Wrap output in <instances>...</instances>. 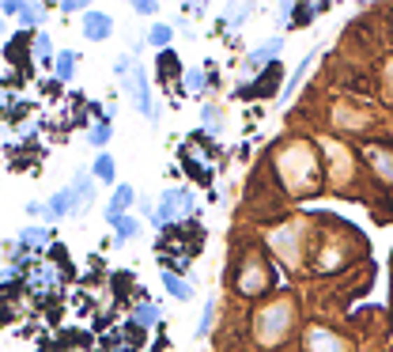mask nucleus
I'll return each instance as SVG.
<instances>
[{
  "instance_id": "nucleus-12",
  "label": "nucleus",
  "mask_w": 393,
  "mask_h": 352,
  "mask_svg": "<svg viewBox=\"0 0 393 352\" xmlns=\"http://www.w3.org/2000/svg\"><path fill=\"white\" fill-rule=\"evenodd\" d=\"M276 83H280V61H276V64H269L265 76H261L257 83H242V87H238V99H261V95H273Z\"/></svg>"
},
{
  "instance_id": "nucleus-26",
  "label": "nucleus",
  "mask_w": 393,
  "mask_h": 352,
  "mask_svg": "<svg viewBox=\"0 0 393 352\" xmlns=\"http://www.w3.org/2000/svg\"><path fill=\"white\" fill-rule=\"evenodd\" d=\"M212 322H216V300H208V303H204L201 322H196V337H208V333H212Z\"/></svg>"
},
{
  "instance_id": "nucleus-19",
  "label": "nucleus",
  "mask_w": 393,
  "mask_h": 352,
  "mask_svg": "<svg viewBox=\"0 0 393 352\" xmlns=\"http://www.w3.org/2000/svg\"><path fill=\"white\" fill-rule=\"evenodd\" d=\"M163 288L171 292L174 300H182V303H185V300H193V284H190V281H182V276H178L174 269H163Z\"/></svg>"
},
{
  "instance_id": "nucleus-14",
  "label": "nucleus",
  "mask_w": 393,
  "mask_h": 352,
  "mask_svg": "<svg viewBox=\"0 0 393 352\" xmlns=\"http://www.w3.org/2000/svg\"><path fill=\"white\" fill-rule=\"evenodd\" d=\"M45 243H53V231L45 224H31V227L20 231V246L23 250H42Z\"/></svg>"
},
{
  "instance_id": "nucleus-28",
  "label": "nucleus",
  "mask_w": 393,
  "mask_h": 352,
  "mask_svg": "<svg viewBox=\"0 0 393 352\" xmlns=\"http://www.w3.org/2000/svg\"><path fill=\"white\" fill-rule=\"evenodd\" d=\"M91 8L83 0H61V15H87Z\"/></svg>"
},
{
  "instance_id": "nucleus-18",
  "label": "nucleus",
  "mask_w": 393,
  "mask_h": 352,
  "mask_svg": "<svg viewBox=\"0 0 393 352\" xmlns=\"http://www.w3.org/2000/svg\"><path fill=\"white\" fill-rule=\"evenodd\" d=\"M144 42L155 45L159 53L171 50V42H174V27H171V23H152V27H148V34H144Z\"/></svg>"
},
{
  "instance_id": "nucleus-22",
  "label": "nucleus",
  "mask_w": 393,
  "mask_h": 352,
  "mask_svg": "<svg viewBox=\"0 0 393 352\" xmlns=\"http://www.w3.org/2000/svg\"><path fill=\"white\" fill-rule=\"evenodd\" d=\"M42 20H45V8H42V4H23V12H20L23 31L38 34V23H42Z\"/></svg>"
},
{
  "instance_id": "nucleus-7",
  "label": "nucleus",
  "mask_w": 393,
  "mask_h": 352,
  "mask_svg": "<svg viewBox=\"0 0 393 352\" xmlns=\"http://www.w3.org/2000/svg\"><path fill=\"white\" fill-rule=\"evenodd\" d=\"M306 352H352V349H348V341L336 337L333 330L314 326V330H306Z\"/></svg>"
},
{
  "instance_id": "nucleus-3",
  "label": "nucleus",
  "mask_w": 393,
  "mask_h": 352,
  "mask_svg": "<svg viewBox=\"0 0 393 352\" xmlns=\"http://www.w3.org/2000/svg\"><path fill=\"white\" fill-rule=\"evenodd\" d=\"M193 212H196V197L185 186H174V190H163V197H159V205L152 212V224L159 231H166L174 220H190Z\"/></svg>"
},
{
  "instance_id": "nucleus-29",
  "label": "nucleus",
  "mask_w": 393,
  "mask_h": 352,
  "mask_svg": "<svg viewBox=\"0 0 393 352\" xmlns=\"http://www.w3.org/2000/svg\"><path fill=\"white\" fill-rule=\"evenodd\" d=\"M20 12H23V0H0V15H4V20H20Z\"/></svg>"
},
{
  "instance_id": "nucleus-5",
  "label": "nucleus",
  "mask_w": 393,
  "mask_h": 352,
  "mask_svg": "<svg viewBox=\"0 0 393 352\" xmlns=\"http://www.w3.org/2000/svg\"><path fill=\"white\" fill-rule=\"evenodd\" d=\"M280 50H284V34H276V38L261 42L257 50H250V53H246V61H242V76H254V72L269 69V64H276Z\"/></svg>"
},
{
  "instance_id": "nucleus-1",
  "label": "nucleus",
  "mask_w": 393,
  "mask_h": 352,
  "mask_svg": "<svg viewBox=\"0 0 393 352\" xmlns=\"http://www.w3.org/2000/svg\"><path fill=\"white\" fill-rule=\"evenodd\" d=\"M276 171H280V182L287 186V193H295V197H310L322 186V163H317V152L306 141L287 144L276 155Z\"/></svg>"
},
{
  "instance_id": "nucleus-16",
  "label": "nucleus",
  "mask_w": 393,
  "mask_h": 352,
  "mask_svg": "<svg viewBox=\"0 0 393 352\" xmlns=\"http://www.w3.org/2000/svg\"><path fill=\"white\" fill-rule=\"evenodd\" d=\"M133 322L136 326H159V322H163V307H159V303H152V300H140L136 307H133Z\"/></svg>"
},
{
  "instance_id": "nucleus-17",
  "label": "nucleus",
  "mask_w": 393,
  "mask_h": 352,
  "mask_svg": "<svg viewBox=\"0 0 393 352\" xmlns=\"http://www.w3.org/2000/svg\"><path fill=\"white\" fill-rule=\"evenodd\" d=\"M310 64H314V53H306V57H303V61H299V69L292 72V80H287V87H284V91H280V106H287V103H292V95H295V91H299V83H303V80H306V72H310Z\"/></svg>"
},
{
  "instance_id": "nucleus-20",
  "label": "nucleus",
  "mask_w": 393,
  "mask_h": 352,
  "mask_svg": "<svg viewBox=\"0 0 393 352\" xmlns=\"http://www.w3.org/2000/svg\"><path fill=\"white\" fill-rule=\"evenodd\" d=\"M53 61H57V50H53L50 34L38 31V34H34V64H45V69H53Z\"/></svg>"
},
{
  "instance_id": "nucleus-2",
  "label": "nucleus",
  "mask_w": 393,
  "mask_h": 352,
  "mask_svg": "<svg viewBox=\"0 0 393 352\" xmlns=\"http://www.w3.org/2000/svg\"><path fill=\"white\" fill-rule=\"evenodd\" d=\"M295 330V300L280 295L254 314V341L261 349H280Z\"/></svg>"
},
{
  "instance_id": "nucleus-6",
  "label": "nucleus",
  "mask_w": 393,
  "mask_h": 352,
  "mask_svg": "<svg viewBox=\"0 0 393 352\" xmlns=\"http://www.w3.org/2000/svg\"><path fill=\"white\" fill-rule=\"evenodd\" d=\"M136 205V190L129 186V182H117L114 186V197H110V205H106V212H102V220H106L110 227H117L121 220L129 216V209Z\"/></svg>"
},
{
  "instance_id": "nucleus-15",
  "label": "nucleus",
  "mask_w": 393,
  "mask_h": 352,
  "mask_svg": "<svg viewBox=\"0 0 393 352\" xmlns=\"http://www.w3.org/2000/svg\"><path fill=\"white\" fill-rule=\"evenodd\" d=\"M76 61H80V53H76V50H61V53H57V61H53V80L72 83V76H76Z\"/></svg>"
},
{
  "instance_id": "nucleus-33",
  "label": "nucleus",
  "mask_w": 393,
  "mask_h": 352,
  "mask_svg": "<svg viewBox=\"0 0 393 352\" xmlns=\"http://www.w3.org/2000/svg\"><path fill=\"white\" fill-rule=\"evenodd\" d=\"M61 87H64L61 80H45V83H42V91H45L50 99H57V95H61Z\"/></svg>"
},
{
  "instance_id": "nucleus-30",
  "label": "nucleus",
  "mask_w": 393,
  "mask_h": 352,
  "mask_svg": "<svg viewBox=\"0 0 393 352\" xmlns=\"http://www.w3.org/2000/svg\"><path fill=\"white\" fill-rule=\"evenodd\" d=\"M201 118H204V125H208V133H220V110L216 106H204Z\"/></svg>"
},
{
  "instance_id": "nucleus-4",
  "label": "nucleus",
  "mask_w": 393,
  "mask_h": 352,
  "mask_svg": "<svg viewBox=\"0 0 393 352\" xmlns=\"http://www.w3.org/2000/svg\"><path fill=\"white\" fill-rule=\"evenodd\" d=\"M125 83V95H129V103H133L144 118H159V106L152 103V87H148V72H144V64H136L133 69V76L129 80H121Z\"/></svg>"
},
{
  "instance_id": "nucleus-13",
  "label": "nucleus",
  "mask_w": 393,
  "mask_h": 352,
  "mask_svg": "<svg viewBox=\"0 0 393 352\" xmlns=\"http://www.w3.org/2000/svg\"><path fill=\"white\" fill-rule=\"evenodd\" d=\"M91 178L102 182V186H114V182H117V163H114V155H110V152H99L95 163H91Z\"/></svg>"
},
{
  "instance_id": "nucleus-25",
  "label": "nucleus",
  "mask_w": 393,
  "mask_h": 352,
  "mask_svg": "<svg viewBox=\"0 0 393 352\" xmlns=\"http://www.w3.org/2000/svg\"><path fill=\"white\" fill-rule=\"evenodd\" d=\"M136 235H140V224H136L133 216H125V220L114 227V246H125L129 239H136Z\"/></svg>"
},
{
  "instance_id": "nucleus-34",
  "label": "nucleus",
  "mask_w": 393,
  "mask_h": 352,
  "mask_svg": "<svg viewBox=\"0 0 393 352\" xmlns=\"http://www.w3.org/2000/svg\"><path fill=\"white\" fill-rule=\"evenodd\" d=\"M386 91H390V99H393V61H386Z\"/></svg>"
},
{
  "instance_id": "nucleus-24",
  "label": "nucleus",
  "mask_w": 393,
  "mask_h": 352,
  "mask_svg": "<svg viewBox=\"0 0 393 352\" xmlns=\"http://www.w3.org/2000/svg\"><path fill=\"white\" fill-rule=\"evenodd\" d=\"M178 72H182V64H178V53L163 50V53H159V80H174Z\"/></svg>"
},
{
  "instance_id": "nucleus-27",
  "label": "nucleus",
  "mask_w": 393,
  "mask_h": 352,
  "mask_svg": "<svg viewBox=\"0 0 393 352\" xmlns=\"http://www.w3.org/2000/svg\"><path fill=\"white\" fill-rule=\"evenodd\" d=\"M250 12H254L250 4H227V12H223V20H227L231 27H242V23L250 20Z\"/></svg>"
},
{
  "instance_id": "nucleus-8",
  "label": "nucleus",
  "mask_w": 393,
  "mask_h": 352,
  "mask_svg": "<svg viewBox=\"0 0 393 352\" xmlns=\"http://www.w3.org/2000/svg\"><path fill=\"white\" fill-rule=\"evenodd\" d=\"M76 209H80L76 190H72V186H64V190H57L50 201H45V220H64V216H76Z\"/></svg>"
},
{
  "instance_id": "nucleus-23",
  "label": "nucleus",
  "mask_w": 393,
  "mask_h": 352,
  "mask_svg": "<svg viewBox=\"0 0 393 352\" xmlns=\"http://www.w3.org/2000/svg\"><path fill=\"white\" fill-rule=\"evenodd\" d=\"M204 83H208L204 69H185V76H182V91H185V95H201Z\"/></svg>"
},
{
  "instance_id": "nucleus-32",
  "label": "nucleus",
  "mask_w": 393,
  "mask_h": 352,
  "mask_svg": "<svg viewBox=\"0 0 393 352\" xmlns=\"http://www.w3.org/2000/svg\"><path fill=\"white\" fill-rule=\"evenodd\" d=\"M133 12L136 15H155L159 4H155V0H133Z\"/></svg>"
},
{
  "instance_id": "nucleus-31",
  "label": "nucleus",
  "mask_w": 393,
  "mask_h": 352,
  "mask_svg": "<svg viewBox=\"0 0 393 352\" xmlns=\"http://www.w3.org/2000/svg\"><path fill=\"white\" fill-rule=\"evenodd\" d=\"M23 212H27L31 220H45V201H27Z\"/></svg>"
},
{
  "instance_id": "nucleus-11",
  "label": "nucleus",
  "mask_w": 393,
  "mask_h": 352,
  "mask_svg": "<svg viewBox=\"0 0 393 352\" xmlns=\"http://www.w3.org/2000/svg\"><path fill=\"white\" fill-rule=\"evenodd\" d=\"M114 34V15L106 12H87L83 15V38L87 42H106Z\"/></svg>"
},
{
  "instance_id": "nucleus-21",
  "label": "nucleus",
  "mask_w": 393,
  "mask_h": 352,
  "mask_svg": "<svg viewBox=\"0 0 393 352\" xmlns=\"http://www.w3.org/2000/svg\"><path fill=\"white\" fill-rule=\"evenodd\" d=\"M110 136H114V122H95L87 129V144L95 148V152H102V148L110 144Z\"/></svg>"
},
{
  "instance_id": "nucleus-10",
  "label": "nucleus",
  "mask_w": 393,
  "mask_h": 352,
  "mask_svg": "<svg viewBox=\"0 0 393 352\" xmlns=\"http://www.w3.org/2000/svg\"><path fill=\"white\" fill-rule=\"evenodd\" d=\"M235 288L242 295H257L265 288V265H261V258H246V269H242V276L235 281Z\"/></svg>"
},
{
  "instance_id": "nucleus-9",
  "label": "nucleus",
  "mask_w": 393,
  "mask_h": 352,
  "mask_svg": "<svg viewBox=\"0 0 393 352\" xmlns=\"http://www.w3.org/2000/svg\"><path fill=\"white\" fill-rule=\"evenodd\" d=\"M363 160L371 163V171L378 174V182H386V186H393V152H390V148L371 144V148H363Z\"/></svg>"
}]
</instances>
